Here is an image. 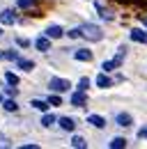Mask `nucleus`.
Masks as SVG:
<instances>
[{
	"instance_id": "1",
	"label": "nucleus",
	"mask_w": 147,
	"mask_h": 149,
	"mask_svg": "<svg viewBox=\"0 0 147 149\" xmlns=\"http://www.w3.org/2000/svg\"><path fill=\"white\" fill-rule=\"evenodd\" d=\"M80 30H83V37L90 39V41H101V39H104V32H101V28H97V25H92V23H85V25H80Z\"/></svg>"
},
{
	"instance_id": "2",
	"label": "nucleus",
	"mask_w": 147,
	"mask_h": 149,
	"mask_svg": "<svg viewBox=\"0 0 147 149\" xmlns=\"http://www.w3.org/2000/svg\"><path fill=\"white\" fill-rule=\"evenodd\" d=\"M69 87H71V83L64 78H51V83H48V90H53V92H67Z\"/></svg>"
},
{
	"instance_id": "3",
	"label": "nucleus",
	"mask_w": 147,
	"mask_h": 149,
	"mask_svg": "<svg viewBox=\"0 0 147 149\" xmlns=\"http://www.w3.org/2000/svg\"><path fill=\"white\" fill-rule=\"evenodd\" d=\"M122 57H124V48H120V55L115 57V60L104 62V64H101V69H104V71H113V69H117V67L122 64Z\"/></svg>"
},
{
	"instance_id": "4",
	"label": "nucleus",
	"mask_w": 147,
	"mask_h": 149,
	"mask_svg": "<svg viewBox=\"0 0 147 149\" xmlns=\"http://www.w3.org/2000/svg\"><path fill=\"white\" fill-rule=\"evenodd\" d=\"M129 37H131V41H140V44H147V35H145V30H140V28H133V30L129 32Z\"/></svg>"
},
{
	"instance_id": "5",
	"label": "nucleus",
	"mask_w": 147,
	"mask_h": 149,
	"mask_svg": "<svg viewBox=\"0 0 147 149\" xmlns=\"http://www.w3.org/2000/svg\"><path fill=\"white\" fill-rule=\"evenodd\" d=\"M0 21H2L5 25H14V23H16V14H14L12 9H5V12L0 14Z\"/></svg>"
},
{
	"instance_id": "6",
	"label": "nucleus",
	"mask_w": 147,
	"mask_h": 149,
	"mask_svg": "<svg viewBox=\"0 0 147 149\" xmlns=\"http://www.w3.org/2000/svg\"><path fill=\"white\" fill-rule=\"evenodd\" d=\"M62 35H64V30L60 25H48L46 28V37H51V39H60Z\"/></svg>"
},
{
	"instance_id": "7",
	"label": "nucleus",
	"mask_w": 147,
	"mask_h": 149,
	"mask_svg": "<svg viewBox=\"0 0 147 149\" xmlns=\"http://www.w3.org/2000/svg\"><path fill=\"white\" fill-rule=\"evenodd\" d=\"M74 60H78V62H90L92 60V53L88 48H78L76 53H74Z\"/></svg>"
},
{
	"instance_id": "8",
	"label": "nucleus",
	"mask_w": 147,
	"mask_h": 149,
	"mask_svg": "<svg viewBox=\"0 0 147 149\" xmlns=\"http://www.w3.org/2000/svg\"><path fill=\"white\" fill-rule=\"evenodd\" d=\"M115 122H117L120 126H131V124H133V119H131L129 112H120V115H115Z\"/></svg>"
},
{
	"instance_id": "9",
	"label": "nucleus",
	"mask_w": 147,
	"mask_h": 149,
	"mask_svg": "<svg viewBox=\"0 0 147 149\" xmlns=\"http://www.w3.org/2000/svg\"><path fill=\"white\" fill-rule=\"evenodd\" d=\"M48 39H51V37H39L35 41V48H37V51H41V53H46V51L51 48V41H48Z\"/></svg>"
},
{
	"instance_id": "10",
	"label": "nucleus",
	"mask_w": 147,
	"mask_h": 149,
	"mask_svg": "<svg viewBox=\"0 0 147 149\" xmlns=\"http://www.w3.org/2000/svg\"><path fill=\"white\" fill-rule=\"evenodd\" d=\"M88 124L97 126V129H104V126H106V119H104L101 115H90V117H88Z\"/></svg>"
},
{
	"instance_id": "11",
	"label": "nucleus",
	"mask_w": 147,
	"mask_h": 149,
	"mask_svg": "<svg viewBox=\"0 0 147 149\" xmlns=\"http://www.w3.org/2000/svg\"><path fill=\"white\" fill-rule=\"evenodd\" d=\"M71 103L76 106V108H83V106H85V92H83V90H78V92L71 96Z\"/></svg>"
},
{
	"instance_id": "12",
	"label": "nucleus",
	"mask_w": 147,
	"mask_h": 149,
	"mask_svg": "<svg viewBox=\"0 0 147 149\" xmlns=\"http://www.w3.org/2000/svg\"><path fill=\"white\" fill-rule=\"evenodd\" d=\"M16 64H18V69H23V71H32V69H35V62H32V60H23V57H18Z\"/></svg>"
},
{
	"instance_id": "13",
	"label": "nucleus",
	"mask_w": 147,
	"mask_h": 149,
	"mask_svg": "<svg viewBox=\"0 0 147 149\" xmlns=\"http://www.w3.org/2000/svg\"><path fill=\"white\" fill-rule=\"evenodd\" d=\"M110 85H113V80H110L106 74H99V76H97V87H104V90H106V87H110Z\"/></svg>"
},
{
	"instance_id": "14",
	"label": "nucleus",
	"mask_w": 147,
	"mask_h": 149,
	"mask_svg": "<svg viewBox=\"0 0 147 149\" xmlns=\"http://www.w3.org/2000/svg\"><path fill=\"white\" fill-rule=\"evenodd\" d=\"M57 122H60V126H62L64 131H74V129H76V124H74L71 117H60Z\"/></svg>"
},
{
	"instance_id": "15",
	"label": "nucleus",
	"mask_w": 147,
	"mask_h": 149,
	"mask_svg": "<svg viewBox=\"0 0 147 149\" xmlns=\"http://www.w3.org/2000/svg\"><path fill=\"white\" fill-rule=\"evenodd\" d=\"M108 147L110 149H122V147H127V140H124V138H113L108 142Z\"/></svg>"
},
{
	"instance_id": "16",
	"label": "nucleus",
	"mask_w": 147,
	"mask_h": 149,
	"mask_svg": "<svg viewBox=\"0 0 147 149\" xmlns=\"http://www.w3.org/2000/svg\"><path fill=\"white\" fill-rule=\"evenodd\" d=\"M30 106H32V108H37V110H41V112H46L51 103H46V101H41V99H35V101H32Z\"/></svg>"
},
{
	"instance_id": "17",
	"label": "nucleus",
	"mask_w": 147,
	"mask_h": 149,
	"mask_svg": "<svg viewBox=\"0 0 147 149\" xmlns=\"http://www.w3.org/2000/svg\"><path fill=\"white\" fill-rule=\"evenodd\" d=\"M2 106H5V110H7V112H16V110H18L16 101H12V99H7V101H2Z\"/></svg>"
},
{
	"instance_id": "18",
	"label": "nucleus",
	"mask_w": 147,
	"mask_h": 149,
	"mask_svg": "<svg viewBox=\"0 0 147 149\" xmlns=\"http://www.w3.org/2000/svg\"><path fill=\"white\" fill-rule=\"evenodd\" d=\"M71 147H76V149H83V147H85V140H83L80 135H74V138H71Z\"/></svg>"
},
{
	"instance_id": "19",
	"label": "nucleus",
	"mask_w": 147,
	"mask_h": 149,
	"mask_svg": "<svg viewBox=\"0 0 147 149\" xmlns=\"http://www.w3.org/2000/svg\"><path fill=\"white\" fill-rule=\"evenodd\" d=\"M53 124H55L53 115H44V117H41V126H53Z\"/></svg>"
},
{
	"instance_id": "20",
	"label": "nucleus",
	"mask_w": 147,
	"mask_h": 149,
	"mask_svg": "<svg viewBox=\"0 0 147 149\" xmlns=\"http://www.w3.org/2000/svg\"><path fill=\"white\" fill-rule=\"evenodd\" d=\"M37 2L35 0H18V7H21V9H28V7H35Z\"/></svg>"
},
{
	"instance_id": "21",
	"label": "nucleus",
	"mask_w": 147,
	"mask_h": 149,
	"mask_svg": "<svg viewBox=\"0 0 147 149\" xmlns=\"http://www.w3.org/2000/svg\"><path fill=\"white\" fill-rule=\"evenodd\" d=\"M69 37H71V39L83 37V30H80V28H71V30H69Z\"/></svg>"
},
{
	"instance_id": "22",
	"label": "nucleus",
	"mask_w": 147,
	"mask_h": 149,
	"mask_svg": "<svg viewBox=\"0 0 147 149\" xmlns=\"http://www.w3.org/2000/svg\"><path fill=\"white\" fill-rule=\"evenodd\" d=\"M5 80H7L9 85H16V83H18V76L16 74H5Z\"/></svg>"
},
{
	"instance_id": "23",
	"label": "nucleus",
	"mask_w": 147,
	"mask_h": 149,
	"mask_svg": "<svg viewBox=\"0 0 147 149\" xmlns=\"http://www.w3.org/2000/svg\"><path fill=\"white\" fill-rule=\"evenodd\" d=\"M88 85H90V80H88V78H80V83H78V90H83V92H85V90H88Z\"/></svg>"
},
{
	"instance_id": "24",
	"label": "nucleus",
	"mask_w": 147,
	"mask_h": 149,
	"mask_svg": "<svg viewBox=\"0 0 147 149\" xmlns=\"http://www.w3.org/2000/svg\"><path fill=\"white\" fill-rule=\"evenodd\" d=\"M48 103H51V106H62V99H60V96H51Z\"/></svg>"
},
{
	"instance_id": "25",
	"label": "nucleus",
	"mask_w": 147,
	"mask_h": 149,
	"mask_svg": "<svg viewBox=\"0 0 147 149\" xmlns=\"http://www.w3.org/2000/svg\"><path fill=\"white\" fill-rule=\"evenodd\" d=\"M138 138H143V140H147V126H145V129H140V131H138Z\"/></svg>"
},
{
	"instance_id": "26",
	"label": "nucleus",
	"mask_w": 147,
	"mask_h": 149,
	"mask_svg": "<svg viewBox=\"0 0 147 149\" xmlns=\"http://www.w3.org/2000/svg\"><path fill=\"white\" fill-rule=\"evenodd\" d=\"M16 44H18V46H23V48H25V46H30V41H28V39H16Z\"/></svg>"
},
{
	"instance_id": "27",
	"label": "nucleus",
	"mask_w": 147,
	"mask_h": 149,
	"mask_svg": "<svg viewBox=\"0 0 147 149\" xmlns=\"http://www.w3.org/2000/svg\"><path fill=\"white\" fill-rule=\"evenodd\" d=\"M5 92L9 94V96H14V94H16V87H14V85H12V87H7V90H5Z\"/></svg>"
},
{
	"instance_id": "28",
	"label": "nucleus",
	"mask_w": 147,
	"mask_h": 149,
	"mask_svg": "<svg viewBox=\"0 0 147 149\" xmlns=\"http://www.w3.org/2000/svg\"><path fill=\"white\" fill-rule=\"evenodd\" d=\"M39 145H35V142H28V145H23V149H37Z\"/></svg>"
},
{
	"instance_id": "29",
	"label": "nucleus",
	"mask_w": 147,
	"mask_h": 149,
	"mask_svg": "<svg viewBox=\"0 0 147 149\" xmlns=\"http://www.w3.org/2000/svg\"><path fill=\"white\" fill-rule=\"evenodd\" d=\"M0 60H5V53H2V51H0Z\"/></svg>"
},
{
	"instance_id": "30",
	"label": "nucleus",
	"mask_w": 147,
	"mask_h": 149,
	"mask_svg": "<svg viewBox=\"0 0 147 149\" xmlns=\"http://www.w3.org/2000/svg\"><path fill=\"white\" fill-rule=\"evenodd\" d=\"M0 101H2V96H0Z\"/></svg>"
},
{
	"instance_id": "31",
	"label": "nucleus",
	"mask_w": 147,
	"mask_h": 149,
	"mask_svg": "<svg viewBox=\"0 0 147 149\" xmlns=\"http://www.w3.org/2000/svg\"><path fill=\"white\" fill-rule=\"evenodd\" d=\"M0 35H2V32H0Z\"/></svg>"
}]
</instances>
